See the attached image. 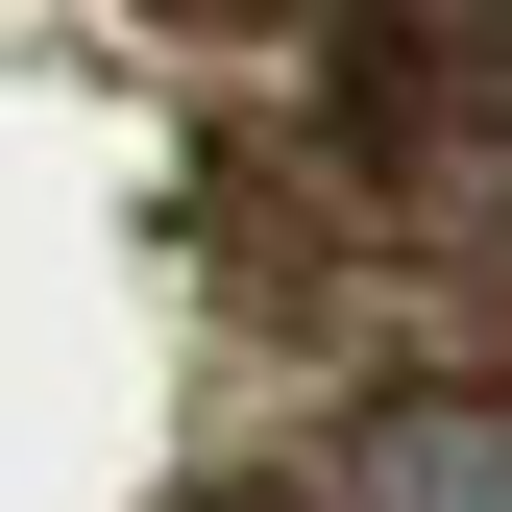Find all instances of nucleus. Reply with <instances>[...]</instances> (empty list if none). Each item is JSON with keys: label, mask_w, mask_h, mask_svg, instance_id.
<instances>
[{"label": "nucleus", "mask_w": 512, "mask_h": 512, "mask_svg": "<svg viewBox=\"0 0 512 512\" xmlns=\"http://www.w3.org/2000/svg\"><path fill=\"white\" fill-rule=\"evenodd\" d=\"M342 512H512V391H366Z\"/></svg>", "instance_id": "nucleus-1"}]
</instances>
